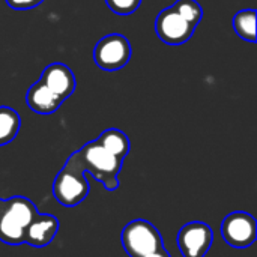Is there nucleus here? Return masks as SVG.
<instances>
[{
    "label": "nucleus",
    "instance_id": "f257e3e1",
    "mask_svg": "<svg viewBox=\"0 0 257 257\" xmlns=\"http://www.w3.org/2000/svg\"><path fill=\"white\" fill-rule=\"evenodd\" d=\"M83 173H89L95 181L101 182L107 191L119 188V173L123 166V160L113 155L96 140H92L81 146V149L72 152L68 158Z\"/></svg>",
    "mask_w": 257,
    "mask_h": 257
},
{
    "label": "nucleus",
    "instance_id": "f03ea898",
    "mask_svg": "<svg viewBox=\"0 0 257 257\" xmlns=\"http://www.w3.org/2000/svg\"><path fill=\"white\" fill-rule=\"evenodd\" d=\"M36 214L35 203L24 196L0 199V241L12 247L24 244V230Z\"/></svg>",
    "mask_w": 257,
    "mask_h": 257
},
{
    "label": "nucleus",
    "instance_id": "7ed1b4c3",
    "mask_svg": "<svg viewBox=\"0 0 257 257\" xmlns=\"http://www.w3.org/2000/svg\"><path fill=\"white\" fill-rule=\"evenodd\" d=\"M120 242L130 257L146 256L164 247L160 230L148 220L130 221L120 233Z\"/></svg>",
    "mask_w": 257,
    "mask_h": 257
},
{
    "label": "nucleus",
    "instance_id": "20e7f679",
    "mask_svg": "<svg viewBox=\"0 0 257 257\" xmlns=\"http://www.w3.org/2000/svg\"><path fill=\"white\" fill-rule=\"evenodd\" d=\"M90 187L81 169L66 160L65 166L59 170L53 182L54 199L66 208H74L86 200Z\"/></svg>",
    "mask_w": 257,
    "mask_h": 257
},
{
    "label": "nucleus",
    "instance_id": "39448f33",
    "mask_svg": "<svg viewBox=\"0 0 257 257\" xmlns=\"http://www.w3.org/2000/svg\"><path fill=\"white\" fill-rule=\"evenodd\" d=\"M131 53V44L123 35L110 33L96 42L93 48V60L102 71L113 72L130 62Z\"/></svg>",
    "mask_w": 257,
    "mask_h": 257
},
{
    "label": "nucleus",
    "instance_id": "423d86ee",
    "mask_svg": "<svg viewBox=\"0 0 257 257\" xmlns=\"http://www.w3.org/2000/svg\"><path fill=\"white\" fill-rule=\"evenodd\" d=\"M221 236L233 248H248L257 238L256 218L244 211H235L224 217L221 223Z\"/></svg>",
    "mask_w": 257,
    "mask_h": 257
},
{
    "label": "nucleus",
    "instance_id": "0eeeda50",
    "mask_svg": "<svg viewBox=\"0 0 257 257\" xmlns=\"http://www.w3.org/2000/svg\"><path fill=\"white\" fill-rule=\"evenodd\" d=\"M196 26L191 24L173 6L163 9L155 18L157 36L167 45H181L191 39Z\"/></svg>",
    "mask_w": 257,
    "mask_h": 257
},
{
    "label": "nucleus",
    "instance_id": "6e6552de",
    "mask_svg": "<svg viewBox=\"0 0 257 257\" xmlns=\"http://www.w3.org/2000/svg\"><path fill=\"white\" fill-rule=\"evenodd\" d=\"M212 242L214 232L203 221H190L178 233V247L182 257H205Z\"/></svg>",
    "mask_w": 257,
    "mask_h": 257
},
{
    "label": "nucleus",
    "instance_id": "1a4fd4ad",
    "mask_svg": "<svg viewBox=\"0 0 257 257\" xmlns=\"http://www.w3.org/2000/svg\"><path fill=\"white\" fill-rule=\"evenodd\" d=\"M59 232V220L51 214H36L24 230V244L44 248L53 242Z\"/></svg>",
    "mask_w": 257,
    "mask_h": 257
},
{
    "label": "nucleus",
    "instance_id": "9d476101",
    "mask_svg": "<svg viewBox=\"0 0 257 257\" xmlns=\"http://www.w3.org/2000/svg\"><path fill=\"white\" fill-rule=\"evenodd\" d=\"M54 95H57L62 101L68 99L75 90V75L69 66L65 63H51L48 65L39 78Z\"/></svg>",
    "mask_w": 257,
    "mask_h": 257
},
{
    "label": "nucleus",
    "instance_id": "9b49d317",
    "mask_svg": "<svg viewBox=\"0 0 257 257\" xmlns=\"http://www.w3.org/2000/svg\"><path fill=\"white\" fill-rule=\"evenodd\" d=\"M26 104L38 114H53L59 110L63 101L54 95L41 80L33 83L26 93Z\"/></svg>",
    "mask_w": 257,
    "mask_h": 257
},
{
    "label": "nucleus",
    "instance_id": "f8f14e48",
    "mask_svg": "<svg viewBox=\"0 0 257 257\" xmlns=\"http://www.w3.org/2000/svg\"><path fill=\"white\" fill-rule=\"evenodd\" d=\"M96 142L120 160H125L131 151V143H130L128 136L123 131L116 130V128H108L102 131L99 137L96 139Z\"/></svg>",
    "mask_w": 257,
    "mask_h": 257
},
{
    "label": "nucleus",
    "instance_id": "ddd939ff",
    "mask_svg": "<svg viewBox=\"0 0 257 257\" xmlns=\"http://www.w3.org/2000/svg\"><path fill=\"white\" fill-rule=\"evenodd\" d=\"M20 128H21L20 114L8 105H0V146L14 142V139L20 133Z\"/></svg>",
    "mask_w": 257,
    "mask_h": 257
},
{
    "label": "nucleus",
    "instance_id": "4468645a",
    "mask_svg": "<svg viewBox=\"0 0 257 257\" xmlns=\"http://www.w3.org/2000/svg\"><path fill=\"white\" fill-rule=\"evenodd\" d=\"M232 26L239 38L248 42H256V11L254 9L238 11L232 20Z\"/></svg>",
    "mask_w": 257,
    "mask_h": 257
},
{
    "label": "nucleus",
    "instance_id": "2eb2a0df",
    "mask_svg": "<svg viewBox=\"0 0 257 257\" xmlns=\"http://www.w3.org/2000/svg\"><path fill=\"white\" fill-rule=\"evenodd\" d=\"M173 8L178 12H181L196 27L199 26V23L203 18V9H202V6L196 0H176Z\"/></svg>",
    "mask_w": 257,
    "mask_h": 257
},
{
    "label": "nucleus",
    "instance_id": "dca6fc26",
    "mask_svg": "<svg viewBox=\"0 0 257 257\" xmlns=\"http://www.w3.org/2000/svg\"><path fill=\"white\" fill-rule=\"evenodd\" d=\"M105 3L117 15H131L140 8L142 0H105Z\"/></svg>",
    "mask_w": 257,
    "mask_h": 257
},
{
    "label": "nucleus",
    "instance_id": "f3484780",
    "mask_svg": "<svg viewBox=\"0 0 257 257\" xmlns=\"http://www.w3.org/2000/svg\"><path fill=\"white\" fill-rule=\"evenodd\" d=\"M42 2H44V0H6V3H8L12 9H18V11L36 8V6L41 5Z\"/></svg>",
    "mask_w": 257,
    "mask_h": 257
},
{
    "label": "nucleus",
    "instance_id": "a211bd4d",
    "mask_svg": "<svg viewBox=\"0 0 257 257\" xmlns=\"http://www.w3.org/2000/svg\"><path fill=\"white\" fill-rule=\"evenodd\" d=\"M140 257H172V256H170V253L166 250V247H163V248H160V250H157V251H154V253H149V254H146V256H140Z\"/></svg>",
    "mask_w": 257,
    "mask_h": 257
}]
</instances>
